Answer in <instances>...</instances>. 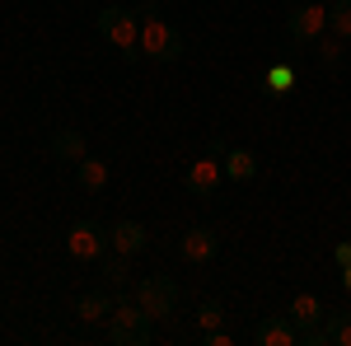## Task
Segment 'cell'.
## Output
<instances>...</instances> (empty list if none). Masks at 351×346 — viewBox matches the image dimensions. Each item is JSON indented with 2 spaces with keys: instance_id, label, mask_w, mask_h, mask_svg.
I'll return each mask as SVG.
<instances>
[{
  "instance_id": "1",
  "label": "cell",
  "mask_w": 351,
  "mask_h": 346,
  "mask_svg": "<svg viewBox=\"0 0 351 346\" xmlns=\"http://www.w3.org/2000/svg\"><path fill=\"white\" fill-rule=\"evenodd\" d=\"M136 14H141V56H150L160 66L183 61V33L160 14V0H141Z\"/></svg>"
},
{
  "instance_id": "2",
  "label": "cell",
  "mask_w": 351,
  "mask_h": 346,
  "mask_svg": "<svg viewBox=\"0 0 351 346\" xmlns=\"http://www.w3.org/2000/svg\"><path fill=\"white\" fill-rule=\"evenodd\" d=\"M94 28H99V33H104V38H108L127 61H141V14H136V10L104 5V10H99V19H94Z\"/></svg>"
},
{
  "instance_id": "3",
  "label": "cell",
  "mask_w": 351,
  "mask_h": 346,
  "mask_svg": "<svg viewBox=\"0 0 351 346\" xmlns=\"http://www.w3.org/2000/svg\"><path fill=\"white\" fill-rule=\"evenodd\" d=\"M108 342L112 346H150L155 342V323L145 319V309L136 304V299H117L108 314Z\"/></svg>"
},
{
  "instance_id": "4",
  "label": "cell",
  "mask_w": 351,
  "mask_h": 346,
  "mask_svg": "<svg viewBox=\"0 0 351 346\" xmlns=\"http://www.w3.org/2000/svg\"><path fill=\"white\" fill-rule=\"evenodd\" d=\"M286 319L295 323V332H300V346H328V304L319 299L314 291H300L291 304H286Z\"/></svg>"
},
{
  "instance_id": "5",
  "label": "cell",
  "mask_w": 351,
  "mask_h": 346,
  "mask_svg": "<svg viewBox=\"0 0 351 346\" xmlns=\"http://www.w3.org/2000/svg\"><path fill=\"white\" fill-rule=\"evenodd\" d=\"M324 33H328V5H319V0H304L286 14V38L295 47H314Z\"/></svg>"
},
{
  "instance_id": "6",
  "label": "cell",
  "mask_w": 351,
  "mask_h": 346,
  "mask_svg": "<svg viewBox=\"0 0 351 346\" xmlns=\"http://www.w3.org/2000/svg\"><path fill=\"white\" fill-rule=\"evenodd\" d=\"M132 299L145 309V319H150V323H160V319L173 314V304H178V286H173L169 276H141Z\"/></svg>"
},
{
  "instance_id": "7",
  "label": "cell",
  "mask_w": 351,
  "mask_h": 346,
  "mask_svg": "<svg viewBox=\"0 0 351 346\" xmlns=\"http://www.w3.org/2000/svg\"><path fill=\"white\" fill-rule=\"evenodd\" d=\"M66 248H71V258H80V262H99V258L108 253V230L94 225V220H80V225H71Z\"/></svg>"
},
{
  "instance_id": "8",
  "label": "cell",
  "mask_w": 351,
  "mask_h": 346,
  "mask_svg": "<svg viewBox=\"0 0 351 346\" xmlns=\"http://www.w3.org/2000/svg\"><path fill=\"white\" fill-rule=\"evenodd\" d=\"M220 178H225V164H220V155H202V160L188 169V178H183V187H188V197H216V187H220Z\"/></svg>"
},
{
  "instance_id": "9",
  "label": "cell",
  "mask_w": 351,
  "mask_h": 346,
  "mask_svg": "<svg viewBox=\"0 0 351 346\" xmlns=\"http://www.w3.org/2000/svg\"><path fill=\"white\" fill-rule=\"evenodd\" d=\"M108 248L122 258H141L150 248V230L141 220H117V225H108Z\"/></svg>"
},
{
  "instance_id": "10",
  "label": "cell",
  "mask_w": 351,
  "mask_h": 346,
  "mask_svg": "<svg viewBox=\"0 0 351 346\" xmlns=\"http://www.w3.org/2000/svg\"><path fill=\"white\" fill-rule=\"evenodd\" d=\"M178 253H183V262L206 267V262L220 253V234H216V230H206V225H192L188 234L178 239Z\"/></svg>"
},
{
  "instance_id": "11",
  "label": "cell",
  "mask_w": 351,
  "mask_h": 346,
  "mask_svg": "<svg viewBox=\"0 0 351 346\" xmlns=\"http://www.w3.org/2000/svg\"><path fill=\"white\" fill-rule=\"evenodd\" d=\"M47 150H52V160H61V164H80L84 155H89V140H84L80 127H56Z\"/></svg>"
},
{
  "instance_id": "12",
  "label": "cell",
  "mask_w": 351,
  "mask_h": 346,
  "mask_svg": "<svg viewBox=\"0 0 351 346\" xmlns=\"http://www.w3.org/2000/svg\"><path fill=\"white\" fill-rule=\"evenodd\" d=\"M253 342L258 346H300V332L286 314H271V319H263L253 328Z\"/></svg>"
},
{
  "instance_id": "13",
  "label": "cell",
  "mask_w": 351,
  "mask_h": 346,
  "mask_svg": "<svg viewBox=\"0 0 351 346\" xmlns=\"http://www.w3.org/2000/svg\"><path fill=\"white\" fill-rule=\"evenodd\" d=\"M220 164H225V178H230V183H253V178H258V155L243 150V145H230V150L220 155Z\"/></svg>"
},
{
  "instance_id": "14",
  "label": "cell",
  "mask_w": 351,
  "mask_h": 346,
  "mask_svg": "<svg viewBox=\"0 0 351 346\" xmlns=\"http://www.w3.org/2000/svg\"><path fill=\"white\" fill-rule=\"evenodd\" d=\"M112 304H117L112 295H104V291H89V295H80V299H75V319H80V323H89V328H94V323H108Z\"/></svg>"
},
{
  "instance_id": "15",
  "label": "cell",
  "mask_w": 351,
  "mask_h": 346,
  "mask_svg": "<svg viewBox=\"0 0 351 346\" xmlns=\"http://www.w3.org/2000/svg\"><path fill=\"white\" fill-rule=\"evenodd\" d=\"M108 178H112V169H108V160H99V155H84V160L75 164V183H80L84 192H104Z\"/></svg>"
},
{
  "instance_id": "16",
  "label": "cell",
  "mask_w": 351,
  "mask_h": 346,
  "mask_svg": "<svg viewBox=\"0 0 351 346\" xmlns=\"http://www.w3.org/2000/svg\"><path fill=\"white\" fill-rule=\"evenodd\" d=\"M295 84H300V75L286 66V61H276V66H267V71H263V94H271V99H286Z\"/></svg>"
},
{
  "instance_id": "17",
  "label": "cell",
  "mask_w": 351,
  "mask_h": 346,
  "mask_svg": "<svg viewBox=\"0 0 351 346\" xmlns=\"http://www.w3.org/2000/svg\"><path fill=\"white\" fill-rule=\"evenodd\" d=\"M99 271H104V281H108L112 291H127V276H132V258H122V253H104L99 258Z\"/></svg>"
},
{
  "instance_id": "18",
  "label": "cell",
  "mask_w": 351,
  "mask_h": 346,
  "mask_svg": "<svg viewBox=\"0 0 351 346\" xmlns=\"http://www.w3.org/2000/svg\"><path fill=\"white\" fill-rule=\"evenodd\" d=\"M328 346H351V309L347 304H337V309H328Z\"/></svg>"
},
{
  "instance_id": "19",
  "label": "cell",
  "mask_w": 351,
  "mask_h": 346,
  "mask_svg": "<svg viewBox=\"0 0 351 346\" xmlns=\"http://www.w3.org/2000/svg\"><path fill=\"white\" fill-rule=\"evenodd\" d=\"M328 33H337L342 42H351V0H332L328 5Z\"/></svg>"
},
{
  "instance_id": "20",
  "label": "cell",
  "mask_w": 351,
  "mask_h": 346,
  "mask_svg": "<svg viewBox=\"0 0 351 346\" xmlns=\"http://www.w3.org/2000/svg\"><path fill=\"white\" fill-rule=\"evenodd\" d=\"M211 328H225V304H220V299H202V309H197V332H211Z\"/></svg>"
},
{
  "instance_id": "21",
  "label": "cell",
  "mask_w": 351,
  "mask_h": 346,
  "mask_svg": "<svg viewBox=\"0 0 351 346\" xmlns=\"http://www.w3.org/2000/svg\"><path fill=\"white\" fill-rule=\"evenodd\" d=\"M342 47H347V42H342L337 33H324V38L314 42V56H319L324 66H337V61H342Z\"/></svg>"
},
{
  "instance_id": "22",
  "label": "cell",
  "mask_w": 351,
  "mask_h": 346,
  "mask_svg": "<svg viewBox=\"0 0 351 346\" xmlns=\"http://www.w3.org/2000/svg\"><path fill=\"white\" fill-rule=\"evenodd\" d=\"M239 337L234 332H225V328H211V332H202V346H234Z\"/></svg>"
},
{
  "instance_id": "23",
  "label": "cell",
  "mask_w": 351,
  "mask_h": 346,
  "mask_svg": "<svg viewBox=\"0 0 351 346\" xmlns=\"http://www.w3.org/2000/svg\"><path fill=\"white\" fill-rule=\"evenodd\" d=\"M332 262H337V267H351V243H337V248H332Z\"/></svg>"
},
{
  "instance_id": "24",
  "label": "cell",
  "mask_w": 351,
  "mask_h": 346,
  "mask_svg": "<svg viewBox=\"0 0 351 346\" xmlns=\"http://www.w3.org/2000/svg\"><path fill=\"white\" fill-rule=\"evenodd\" d=\"M342 286H347V295H351V267H342Z\"/></svg>"
},
{
  "instance_id": "25",
  "label": "cell",
  "mask_w": 351,
  "mask_h": 346,
  "mask_svg": "<svg viewBox=\"0 0 351 346\" xmlns=\"http://www.w3.org/2000/svg\"><path fill=\"white\" fill-rule=\"evenodd\" d=\"M319 5H332V0H319Z\"/></svg>"
}]
</instances>
